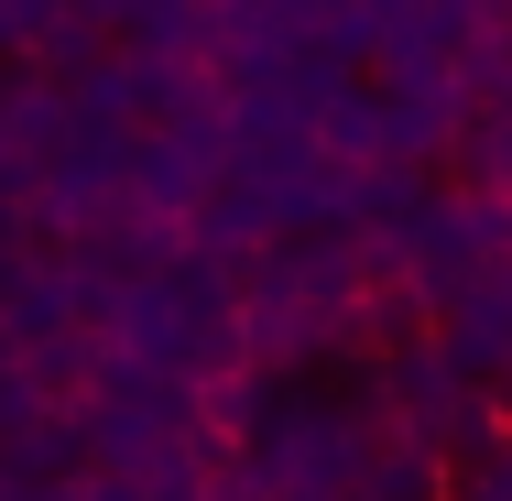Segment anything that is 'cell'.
<instances>
[{"label": "cell", "mask_w": 512, "mask_h": 501, "mask_svg": "<svg viewBox=\"0 0 512 501\" xmlns=\"http://www.w3.org/2000/svg\"><path fill=\"white\" fill-rule=\"evenodd\" d=\"M186 240H197V251H229V262H251L262 240H284L273 175H251V164H218V186L186 207Z\"/></svg>", "instance_id": "cell-2"}, {"label": "cell", "mask_w": 512, "mask_h": 501, "mask_svg": "<svg viewBox=\"0 0 512 501\" xmlns=\"http://www.w3.org/2000/svg\"><path fill=\"white\" fill-rule=\"evenodd\" d=\"M458 175H469V186H502V197H512V99L469 120V142H458Z\"/></svg>", "instance_id": "cell-7"}, {"label": "cell", "mask_w": 512, "mask_h": 501, "mask_svg": "<svg viewBox=\"0 0 512 501\" xmlns=\"http://www.w3.org/2000/svg\"><path fill=\"white\" fill-rule=\"evenodd\" d=\"M120 44H142L164 66H218L229 55V0H153V11H131Z\"/></svg>", "instance_id": "cell-3"}, {"label": "cell", "mask_w": 512, "mask_h": 501, "mask_svg": "<svg viewBox=\"0 0 512 501\" xmlns=\"http://www.w3.org/2000/svg\"><path fill=\"white\" fill-rule=\"evenodd\" d=\"M360 501H458V458H447L436 436L393 425L382 458H371V480H360Z\"/></svg>", "instance_id": "cell-5"}, {"label": "cell", "mask_w": 512, "mask_h": 501, "mask_svg": "<svg viewBox=\"0 0 512 501\" xmlns=\"http://www.w3.org/2000/svg\"><path fill=\"white\" fill-rule=\"evenodd\" d=\"M207 186H218V164H207L186 131H142V142H131V197H142V207L186 218V207H197Z\"/></svg>", "instance_id": "cell-4"}, {"label": "cell", "mask_w": 512, "mask_h": 501, "mask_svg": "<svg viewBox=\"0 0 512 501\" xmlns=\"http://www.w3.org/2000/svg\"><path fill=\"white\" fill-rule=\"evenodd\" d=\"M447 77H458L469 120H480V109H502V99H512V22H480V33L447 55Z\"/></svg>", "instance_id": "cell-6"}, {"label": "cell", "mask_w": 512, "mask_h": 501, "mask_svg": "<svg viewBox=\"0 0 512 501\" xmlns=\"http://www.w3.org/2000/svg\"><path fill=\"white\" fill-rule=\"evenodd\" d=\"M436 197H447L436 164H349V175H338V218H349L371 251H404L414 218H425Z\"/></svg>", "instance_id": "cell-1"}]
</instances>
